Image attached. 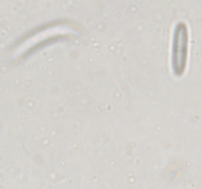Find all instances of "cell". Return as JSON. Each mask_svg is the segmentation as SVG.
Masks as SVG:
<instances>
[{
  "label": "cell",
  "mask_w": 202,
  "mask_h": 189,
  "mask_svg": "<svg viewBox=\"0 0 202 189\" xmlns=\"http://www.w3.org/2000/svg\"><path fill=\"white\" fill-rule=\"evenodd\" d=\"M189 46L188 27L183 22L175 24L173 33L171 64L174 76L182 77L187 67Z\"/></svg>",
  "instance_id": "6da1fadb"
},
{
  "label": "cell",
  "mask_w": 202,
  "mask_h": 189,
  "mask_svg": "<svg viewBox=\"0 0 202 189\" xmlns=\"http://www.w3.org/2000/svg\"><path fill=\"white\" fill-rule=\"evenodd\" d=\"M75 34V30L72 27L65 24H54L38 31L37 33L32 34L25 41L20 44L17 47V56H22L24 53H27L31 49H34L36 46L42 45L45 41H51L57 37H65Z\"/></svg>",
  "instance_id": "7a4b0ae2"
}]
</instances>
